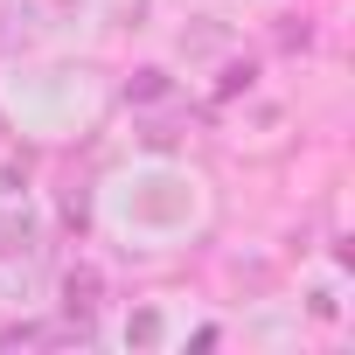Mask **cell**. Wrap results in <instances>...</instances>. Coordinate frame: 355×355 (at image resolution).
<instances>
[]
</instances>
